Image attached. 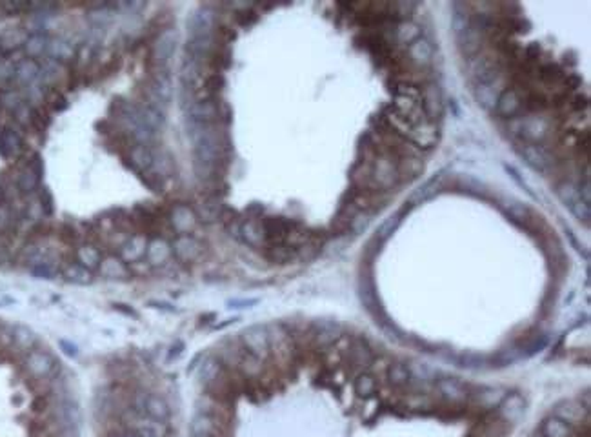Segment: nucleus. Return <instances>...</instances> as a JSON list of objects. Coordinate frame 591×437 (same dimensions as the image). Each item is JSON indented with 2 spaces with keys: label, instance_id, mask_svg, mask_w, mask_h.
I'll use <instances>...</instances> for the list:
<instances>
[{
  "label": "nucleus",
  "instance_id": "obj_30",
  "mask_svg": "<svg viewBox=\"0 0 591 437\" xmlns=\"http://www.w3.org/2000/svg\"><path fill=\"white\" fill-rule=\"evenodd\" d=\"M13 184L20 191V195L28 197L37 193V190L40 188V177L29 166H22L19 172L15 173Z\"/></svg>",
  "mask_w": 591,
  "mask_h": 437
},
{
  "label": "nucleus",
  "instance_id": "obj_10",
  "mask_svg": "<svg viewBox=\"0 0 591 437\" xmlns=\"http://www.w3.org/2000/svg\"><path fill=\"white\" fill-rule=\"evenodd\" d=\"M171 251L179 262L191 265L204 255V244L193 235H175L171 241Z\"/></svg>",
  "mask_w": 591,
  "mask_h": 437
},
{
  "label": "nucleus",
  "instance_id": "obj_44",
  "mask_svg": "<svg viewBox=\"0 0 591 437\" xmlns=\"http://www.w3.org/2000/svg\"><path fill=\"white\" fill-rule=\"evenodd\" d=\"M379 388V381L377 377L370 372H362L355 377V383H353V390L359 397H370L373 396L375 392Z\"/></svg>",
  "mask_w": 591,
  "mask_h": 437
},
{
  "label": "nucleus",
  "instance_id": "obj_1",
  "mask_svg": "<svg viewBox=\"0 0 591 437\" xmlns=\"http://www.w3.org/2000/svg\"><path fill=\"white\" fill-rule=\"evenodd\" d=\"M398 157L389 151H377L370 161V184L373 193H388L401 186Z\"/></svg>",
  "mask_w": 591,
  "mask_h": 437
},
{
  "label": "nucleus",
  "instance_id": "obj_12",
  "mask_svg": "<svg viewBox=\"0 0 591 437\" xmlns=\"http://www.w3.org/2000/svg\"><path fill=\"white\" fill-rule=\"evenodd\" d=\"M167 224L173 235H191L199 224V218L190 206L175 205L167 212Z\"/></svg>",
  "mask_w": 591,
  "mask_h": 437
},
{
  "label": "nucleus",
  "instance_id": "obj_40",
  "mask_svg": "<svg viewBox=\"0 0 591 437\" xmlns=\"http://www.w3.org/2000/svg\"><path fill=\"white\" fill-rule=\"evenodd\" d=\"M499 406L500 417L508 424H511L513 421H517L522 415V412H524V401H522L521 396H506Z\"/></svg>",
  "mask_w": 591,
  "mask_h": 437
},
{
  "label": "nucleus",
  "instance_id": "obj_51",
  "mask_svg": "<svg viewBox=\"0 0 591 437\" xmlns=\"http://www.w3.org/2000/svg\"><path fill=\"white\" fill-rule=\"evenodd\" d=\"M35 195H37V205L40 206L42 215L51 217L53 212H55V202H53V195L50 193V190L47 188H38Z\"/></svg>",
  "mask_w": 591,
  "mask_h": 437
},
{
  "label": "nucleus",
  "instance_id": "obj_50",
  "mask_svg": "<svg viewBox=\"0 0 591 437\" xmlns=\"http://www.w3.org/2000/svg\"><path fill=\"white\" fill-rule=\"evenodd\" d=\"M61 268L62 265H59V262H44V265L33 266L29 270H31V275L40 277V279H55L61 275Z\"/></svg>",
  "mask_w": 591,
  "mask_h": 437
},
{
  "label": "nucleus",
  "instance_id": "obj_54",
  "mask_svg": "<svg viewBox=\"0 0 591 437\" xmlns=\"http://www.w3.org/2000/svg\"><path fill=\"white\" fill-rule=\"evenodd\" d=\"M15 73V64L11 61H0V82H8V80H13Z\"/></svg>",
  "mask_w": 591,
  "mask_h": 437
},
{
  "label": "nucleus",
  "instance_id": "obj_46",
  "mask_svg": "<svg viewBox=\"0 0 591 437\" xmlns=\"http://www.w3.org/2000/svg\"><path fill=\"white\" fill-rule=\"evenodd\" d=\"M62 75H64L62 64L47 59L44 64H40V75H38V80H40L44 86H53V84H57L62 79Z\"/></svg>",
  "mask_w": 591,
  "mask_h": 437
},
{
  "label": "nucleus",
  "instance_id": "obj_34",
  "mask_svg": "<svg viewBox=\"0 0 591 437\" xmlns=\"http://www.w3.org/2000/svg\"><path fill=\"white\" fill-rule=\"evenodd\" d=\"M61 277L71 284H91L93 283V272L80 266L75 260H68L61 268Z\"/></svg>",
  "mask_w": 591,
  "mask_h": 437
},
{
  "label": "nucleus",
  "instance_id": "obj_43",
  "mask_svg": "<svg viewBox=\"0 0 591 437\" xmlns=\"http://www.w3.org/2000/svg\"><path fill=\"white\" fill-rule=\"evenodd\" d=\"M37 344V335L33 334L26 326H13V346L19 352H24V355L35 350Z\"/></svg>",
  "mask_w": 591,
  "mask_h": 437
},
{
  "label": "nucleus",
  "instance_id": "obj_31",
  "mask_svg": "<svg viewBox=\"0 0 591 437\" xmlns=\"http://www.w3.org/2000/svg\"><path fill=\"white\" fill-rule=\"evenodd\" d=\"M38 75H40V64L33 59H22L15 64L13 80L19 86H29L38 80Z\"/></svg>",
  "mask_w": 591,
  "mask_h": 437
},
{
  "label": "nucleus",
  "instance_id": "obj_8",
  "mask_svg": "<svg viewBox=\"0 0 591 437\" xmlns=\"http://www.w3.org/2000/svg\"><path fill=\"white\" fill-rule=\"evenodd\" d=\"M439 122H433L428 117H424V119H421V121L411 126L410 133H407V140H411L426 155L430 154L431 149L437 146V142H439Z\"/></svg>",
  "mask_w": 591,
  "mask_h": 437
},
{
  "label": "nucleus",
  "instance_id": "obj_48",
  "mask_svg": "<svg viewBox=\"0 0 591 437\" xmlns=\"http://www.w3.org/2000/svg\"><path fill=\"white\" fill-rule=\"evenodd\" d=\"M440 181H442V177H433L428 182H424L419 190L413 191V195L410 197V205H419V202H424V200L431 199V197L437 193V190H439Z\"/></svg>",
  "mask_w": 591,
  "mask_h": 437
},
{
  "label": "nucleus",
  "instance_id": "obj_49",
  "mask_svg": "<svg viewBox=\"0 0 591 437\" xmlns=\"http://www.w3.org/2000/svg\"><path fill=\"white\" fill-rule=\"evenodd\" d=\"M0 104L4 106V110H8V112L13 115L24 104V95L20 94L19 89H6V91L0 94Z\"/></svg>",
  "mask_w": 591,
  "mask_h": 437
},
{
  "label": "nucleus",
  "instance_id": "obj_52",
  "mask_svg": "<svg viewBox=\"0 0 591 437\" xmlns=\"http://www.w3.org/2000/svg\"><path fill=\"white\" fill-rule=\"evenodd\" d=\"M50 126V115L44 112V108H33L31 112V128L37 131H44Z\"/></svg>",
  "mask_w": 591,
  "mask_h": 437
},
{
  "label": "nucleus",
  "instance_id": "obj_14",
  "mask_svg": "<svg viewBox=\"0 0 591 437\" xmlns=\"http://www.w3.org/2000/svg\"><path fill=\"white\" fill-rule=\"evenodd\" d=\"M177 44H179V33L177 29L167 28L158 33V37L153 42V62L157 66H166L175 55Z\"/></svg>",
  "mask_w": 591,
  "mask_h": 437
},
{
  "label": "nucleus",
  "instance_id": "obj_45",
  "mask_svg": "<svg viewBox=\"0 0 591 437\" xmlns=\"http://www.w3.org/2000/svg\"><path fill=\"white\" fill-rule=\"evenodd\" d=\"M20 218L15 215L10 202H0V235H8L19 228Z\"/></svg>",
  "mask_w": 591,
  "mask_h": 437
},
{
  "label": "nucleus",
  "instance_id": "obj_47",
  "mask_svg": "<svg viewBox=\"0 0 591 437\" xmlns=\"http://www.w3.org/2000/svg\"><path fill=\"white\" fill-rule=\"evenodd\" d=\"M506 394L500 388H481V390L475 394L477 405H481L482 408H493V406H499L504 401Z\"/></svg>",
  "mask_w": 591,
  "mask_h": 437
},
{
  "label": "nucleus",
  "instance_id": "obj_19",
  "mask_svg": "<svg viewBox=\"0 0 591 437\" xmlns=\"http://www.w3.org/2000/svg\"><path fill=\"white\" fill-rule=\"evenodd\" d=\"M26 149V142H24V135L17 128H4L0 131V157H4L6 161H13L24 155Z\"/></svg>",
  "mask_w": 591,
  "mask_h": 437
},
{
  "label": "nucleus",
  "instance_id": "obj_6",
  "mask_svg": "<svg viewBox=\"0 0 591 437\" xmlns=\"http://www.w3.org/2000/svg\"><path fill=\"white\" fill-rule=\"evenodd\" d=\"M241 343L251 355L264 361V363H271V354H269V339H268V326L266 325H253L250 328H246L241 334Z\"/></svg>",
  "mask_w": 591,
  "mask_h": 437
},
{
  "label": "nucleus",
  "instance_id": "obj_37",
  "mask_svg": "<svg viewBox=\"0 0 591 437\" xmlns=\"http://www.w3.org/2000/svg\"><path fill=\"white\" fill-rule=\"evenodd\" d=\"M29 38V33L26 28H8L0 33V50L4 52H15L19 47H24L26 40Z\"/></svg>",
  "mask_w": 591,
  "mask_h": 437
},
{
  "label": "nucleus",
  "instance_id": "obj_38",
  "mask_svg": "<svg viewBox=\"0 0 591 437\" xmlns=\"http://www.w3.org/2000/svg\"><path fill=\"white\" fill-rule=\"evenodd\" d=\"M47 44H50V37H47L46 33L37 31V33H33V35H29V38L26 40V44H24L22 47L24 53H26V59L37 61V59L46 55Z\"/></svg>",
  "mask_w": 591,
  "mask_h": 437
},
{
  "label": "nucleus",
  "instance_id": "obj_4",
  "mask_svg": "<svg viewBox=\"0 0 591 437\" xmlns=\"http://www.w3.org/2000/svg\"><path fill=\"white\" fill-rule=\"evenodd\" d=\"M377 357L371 348V344L364 337H351L350 346H347L346 354L342 355V359L346 361L347 366L355 372V376L362 372H368L373 363V359Z\"/></svg>",
  "mask_w": 591,
  "mask_h": 437
},
{
  "label": "nucleus",
  "instance_id": "obj_56",
  "mask_svg": "<svg viewBox=\"0 0 591 437\" xmlns=\"http://www.w3.org/2000/svg\"><path fill=\"white\" fill-rule=\"evenodd\" d=\"M121 436H122V437H140L139 428H131V427L122 428V430H121Z\"/></svg>",
  "mask_w": 591,
  "mask_h": 437
},
{
  "label": "nucleus",
  "instance_id": "obj_23",
  "mask_svg": "<svg viewBox=\"0 0 591 437\" xmlns=\"http://www.w3.org/2000/svg\"><path fill=\"white\" fill-rule=\"evenodd\" d=\"M239 241L251 248H264L266 246V232H264L262 221L260 218H246L241 221V230H239Z\"/></svg>",
  "mask_w": 591,
  "mask_h": 437
},
{
  "label": "nucleus",
  "instance_id": "obj_53",
  "mask_svg": "<svg viewBox=\"0 0 591 437\" xmlns=\"http://www.w3.org/2000/svg\"><path fill=\"white\" fill-rule=\"evenodd\" d=\"M31 8L33 4H29V2H4V4H0V10L8 15L28 13V11H31Z\"/></svg>",
  "mask_w": 591,
  "mask_h": 437
},
{
  "label": "nucleus",
  "instance_id": "obj_5",
  "mask_svg": "<svg viewBox=\"0 0 591 437\" xmlns=\"http://www.w3.org/2000/svg\"><path fill=\"white\" fill-rule=\"evenodd\" d=\"M402 59L406 62L410 68L413 70L426 73L433 66L435 59V50L433 44L426 37H419L417 40H413L407 47H404L402 52Z\"/></svg>",
  "mask_w": 591,
  "mask_h": 437
},
{
  "label": "nucleus",
  "instance_id": "obj_11",
  "mask_svg": "<svg viewBox=\"0 0 591 437\" xmlns=\"http://www.w3.org/2000/svg\"><path fill=\"white\" fill-rule=\"evenodd\" d=\"M506 89V77L504 73L497 75L493 79L486 80V82L473 84V94H475L477 103L479 106L491 112L495 110V104H497V98Z\"/></svg>",
  "mask_w": 591,
  "mask_h": 437
},
{
  "label": "nucleus",
  "instance_id": "obj_41",
  "mask_svg": "<svg viewBox=\"0 0 591 437\" xmlns=\"http://www.w3.org/2000/svg\"><path fill=\"white\" fill-rule=\"evenodd\" d=\"M384 379L391 383L393 386L402 388V386L410 385V381L413 379V377H411V370H410V366H407V364L397 363V361H391V364H389L388 372H386Z\"/></svg>",
  "mask_w": 591,
  "mask_h": 437
},
{
  "label": "nucleus",
  "instance_id": "obj_28",
  "mask_svg": "<svg viewBox=\"0 0 591 437\" xmlns=\"http://www.w3.org/2000/svg\"><path fill=\"white\" fill-rule=\"evenodd\" d=\"M171 415L170 405L164 397L157 394H148L146 396V405H144V417L151 419L153 423H166Z\"/></svg>",
  "mask_w": 591,
  "mask_h": 437
},
{
  "label": "nucleus",
  "instance_id": "obj_3",
  "mask_svg": "<svg viewBox=\"0 0 591 437\" xmlns=\"http://www.w3.org/2000/svg\"><path fill=\"white\" fill-rule=\"evenodd\" d=\"M173 97V86H171V75L167 73L166 66H158V70L153 73L149 80L148 91H146V103L158 108L160 112H166L167 104Z\"/></svg>",
  "mask_w": 591,
  "mask_h": 437
},
{
  "label": "nucleus",
  "instance_id": "obj_24",
  "mask_svg": "<svg viewBox=\"0 0 591 437\" xmlns=\"http://www.w3.org/2000/svg\"><path fill=\"white\" fill-rule=\"evenodd\" d=\"M128 166L131 170L139 173L151 172L153 168V148L146 145H139V142H133L131 148L128 149Z\"/></svg>",
  "mask_w": 591,
  "mask_h": 437
},
{
  "label": "nucleus",
  "instance_id": "obj_42",
  "mask_svg": "<svg viewBox=\"0 0 591 437\" xmlns=\"http://www.w3.org/2000/svg\"><path fill=\"white\" fill-rule=\"evenodd\" d=\"M173 172H175V166H173L171 155H167L164 149H153L151 173H155L157 177H160L162 181H164V179L170 177Z\"/></svg>",
  "mask_w": 591,
  "mask_h": 437
},
{
  "label": "nucleus",
  "instance_id": "obj_39",
  "mask_svg": "<svg viewBox=\"0 0 591 437\" xmlns=\"http://www.w3.org/2000/svg\"><path fill=\"white\" fill-rule=\"evenodd\" d=\"M264 255H266V259H268L269 262L286 265V262H291L293 259H297V251L282 242V244H266V246H264Z\"/></svg>",
  "mask_w": 591,
  "mask_h": 437
},
{
  "label": "nucleus",
  "instance_id": "obj_25",
  "mask_svg": "<svg viewBox=\"0 0 591 437\" xmlns=\"http://www.w3.org/2000/svg\"><path fill=\"white\" fill-rule=\"evenodd\" d=\"M484 42H486V35L481 31V29L475 28L473 24H471L466 31L461 33V35H457L458 50H461L462 55L466 57V59H467V57L477 55V53H481L482 46H484Z\"/></svg>",
  "mask_w": 591,
  "mask_h": 437
},
{
  "label": "nucleus",
  "instance_id": "obj_26",
  "mask_svg": "<svg viewBox=\"0 0 591 437\" xmlns=\"http://www.w3.org/2000/svg\"><path fill=\"white\" fill-rule=\"evenodd\" d=\"M135 110H137V115H139L140 122H142L148 130H151L153 133H158V131L164 128L166 115H164V112H160L158 108L151 106V104L144 101V103L135 104Z\"/></svg>",
  "mask_w": 591,
  "mask_h": 437
},
{
  "label": "nucleus",
  "instance_id": "obj_33",
  "mask_svg": "<svg viewBox=\"0 0 591 437\" xmlns=\"http://www.w3.org/2000/svg\"><path fill=\"white\" fill-rule=\"evenodd\" d=\"M47 59L50 61H55L59 64L68 61H73V57L77 55V50L71 46V42H68L66 38L55 37L50 38V44H47Z\"/></svg>",
  "mask_w": 591,
  "mask_h": 437
},
{
  "label": "nucleus",
  "instance_id": "obj_16",
  "mask_svg": "<svg viewBox=\"0 0 591 437\" xmlns=\"http://www.w3.org/2000/svg\"><path fill=\"white\" fill-rule=\"evenodd\" d=\"M557 193H559L560 200L564 205L571 209L573 215H577L578 218H584V221H590V205H586L584 200L578 195V188L573 184V182L562 181L557 184Z\"/></svg>",
  "mask_w": 591,
  "mask_h": 437
},
{
  "label": "nucleus",
  "instance_id": "obj_55",
  "mask_svg": "<svg viewBox=\"0 0 591 437\" xmlns=\"http://www.w3.org/2000/svg\"><path fill=\"white\" fill-rule=\"evenodd\" d=\"M139 434H140V437H160V436H158L157 430H155L153 427H140Z\"/></svg>",
  "mask_w": 591,
  "mask_h": 437
},
{
  "label": "nucleus",
  "instance_id": "obj_35",
  "mask_svg": "<svg viewBox=\"0 0 591 437\" xmlns=\"http://www.w3.org/2000/svg\"><path fill=\"white\" fill-rule=\"evenodd\" d=\"M419 37H422V33L421 28H419L415 22L402 20V22L393 24V38H395V44H397V46L407 47L411 42L417 40Z\"/></svg>",
  "mask_w": 591,
  "mask_h": 437
},
{
  "label": "nucleus",
  "instance_id": "obj_2",
  "mask_svg": "<svg viewBox=\"0 0 591 437\" xmlns=\"http://www.w3.org/2000/svg\"><path fill=\"white\" fill-rule=\"evenodd\" d=\"M24 370L33 381H51L59 376V363L46 350H31L24 355Z\"/></svg>",
  "mask_w": 591,
  "mask_h": 437
},
{
  "label": "nucleus",
  "instance_id": "obj_32",
  "mask_svg": "<svg viewBox=\"0 0 591 437\" xmlns=\"http://www.w3.org/2000/svg\"><path fill=\"white\" fill-rule=\"evenodd\" d=\"M398 175H401V186L406 182L415 181L424 172V158L422 157H398L397 161Z\"/></svg>",
  "mask_w": 591,
  "mask_h": 437
},
{
  "label": "nucleus",
  "instance_id": "obj_36",
  "mask_svg": "<svg viewBox=\"0 0 591 437\" xmlns=\"http://www.w3.org/2000/svg\"><path fill=\"white\" fill-rule=\"evenodd\" d=\"M541 436L542 437H578L577 428H573L571 424H568L566 421H562V419L555 417V415L548 417L544 423H542Z\"/></svg>",
  "mask_w": 591,
  "mask_h": 437
},
{
  "label": "nucleus",
  "instance_id": "obj_20",
  "mask_svg": "<svg viewBox=\"0 0 591 437\" xmlns=\"http://www.w3.org/2000/svg\"><path fill=\"white\" fill-rule=\"evenodd\" d=\"M149 239L142 233H131L130 237L126 239L124 244L119 248V257L124 260L126 265H135L140 262L146 257V248H148Z\"/></svg>",
  "mask_w": 591,
  "mask_h": 437
},
{
  "label": "nucleus",
  "instance_id": "obj_18",
  "mask_svg": "<svg viewBox=\"0 0 591 437\" xmlns=\"http://www.w3.org/2000/svg\"><path fill=\"white\" fill-rule=\"evenodd\" d=\"M104 257H106V253L102 250V244H97L95 241H82L80 244L75 246L73 251L75 262H79L80 266L91 272H97L98 265H100Z\"/></svg>",
  "mask_w": 591,
  "mask_h": 437
},
{
  "label": "nucleus",
  "instance_id": "obj_29",
  "mask_svg": "<svg viewBox=\"0 0 591 437\" xmlns=\"http://www.w3.org/2000/svg\"><path fill=\"white\" fill-rule=\"evenodd\" d=\"M553 415L566 421L568 424H571L573 428H578L582 424V419L588 415V410L582 408V405L578 401H564V403H560V405L555 408Z\"/></svg>",
  "mask_w": 591,
  "mask_h": 437
},
{
  "label": "nucleus",
  "instance_id": "obj_27",
  "mask_svg": "<svg viewBox=\"0 0 591 437\" xmlns=\"http://www.w3.org/2000/svg\"><path fill=\"white\" fill-rule=\"evenodd\" d=\"M437 392L440 394V397L448 399L453 405L466 403L467 397L471 396L466 385L461 381H455V379H442V381L437 383Z\"/></svg>",
  "mask_w": 591,
  "mask_h": 437
},
{
  "label": "nucleus",
  "instance_id": "obj_17",
  "mask_svg": "<svg viewBox=\"0 0 591 437\" xmlns=\"http://www.w3.org/2000/svg\"><path fill=\"white\" fill-rule=\"evenodd\" d=\"M500 119L504 121H509V119H515L521 113H524V103H522V95L518 89L515 88H506L502 94L497 98V104H495L493 110Z\"/></svg>",
  "mask_w": 591,
  "mask_h": 437
},
{
  "label": "nucleus",
  "instance_id": "obj_21",
  "mask_svg": "<svg viewBox=\"0 0 591 437\" xmlns=\"http://www.w3.org/2000/svg\"><path fill=\"white\" fill-rule=\"evenodd\" d=\"M173 257V251H171V242L164 237H153L148 241V248H146V262H148L151 268H160V266H166L170 262V259Z\"/></svg>",
  "mask_w": 591,
  "mask_h": 437
},
{
  "label": "nucleus",
  "instance_id": "obj_7",
  "mask_svg": "<svg viewBox=\"0 0 591 437\" xmlns=\"http://www.w3.org/2000/svg\"><path fill=\"white\" fill-rule=\"evenodd\" d=\"M344 335V328L337 321H315L310 325V339L315 350H328Z\"/></svg>",
  "mask_w": 591,
  "mask_h": 437
},
{
  "label": "nucleus",
  "instance_id": "obj_22",
  "mask_svg": "<svg viewBox=\"0 0 591 437\" xmlns=\"http://www.w3.org/2000/svg\"><path fill=\"white\" fill-rule=\"evenodd\" d=\"M97 275L106 281H124L131 277V270L119 255H106L97 268Z\"/></svg>",
  "mask_w": 591,
  "mask_h": 437
},
{
  "label": "nucleus",
  "instance_id": "obj_9",
  "mask_svg": "<svg viewBox=\"0 0 591 437\" xmlns=\"http://www.w3.org/2000/svg\"><path fill=\"white\" fill-rule=\"evenodd\" d=\"M421 106L424 115L433 122H439L444 115V97L439 84L426 80L421 86Z\"/></svg>",
  "mask_w": 591,
  "mask_h": 437
},
{
  "label": "nucleus",
  "instance_id": "obj_57",
  "mask_svg": "<svg viewBox=\"0 0 591 437\" xmlns=\"http://www.w3.org/2000/svg\"><path fill=\"white\" fill-rule=\"evenodd\" d=\"M106 437H122L121 436V430H111V432L107 434Z\"/></svg>",
  "mask_w": 591,
  "mask_h": 437
},
{
  "label": "nucleus",
  "instance_id": "obj_13",
  "mask_svg": "<svg viewBox=\"0 0 591 437\" xmlns=\"http://www.w3.org/2000/svg\"><path fill=\"white\" fill-rule=\"evenodd\" d=\"M190 37H213L217 33V13L209 6L195 10L188 20Z\"/></svg>",
  "mask_w": 591,
  "mask_h": 437
},
{
  "label": "nucleus",
  "instance_id": "obj_15",
  "mask_svg": "<svg viewBox=\"0 0 591 437\" xmlns=\"http://www.w3.org/2000/svg\"><path fill=\"white\" fill-rule=\"evenodd\" d=\"M518 154L524 157L528 164L537 172L546 173L548 170L553 168V157L546 148L541 145H533V142H522L518 140Z\"/></svg>",
  "mask_w": 591,
  "mask_h": 437
}]
</instances>
